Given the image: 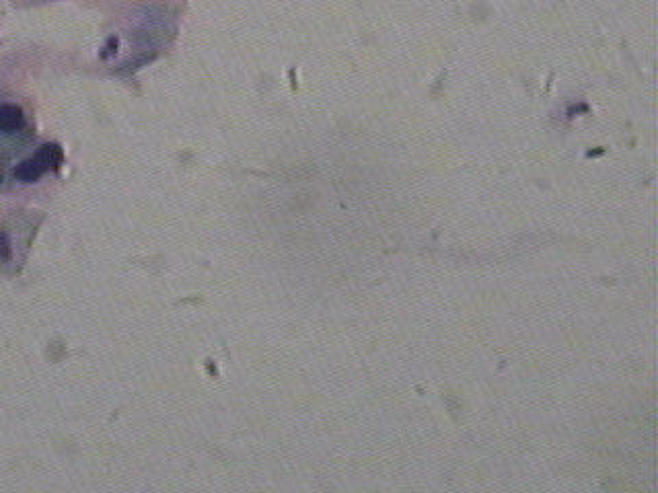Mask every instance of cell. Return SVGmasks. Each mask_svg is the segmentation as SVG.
I'll use <instances>...</instances> for the list:
<instances>
[{
  "instance_id": "cell-4",
  "label": "cell",
  "mask_w": 658,
  "mask_h": 493,
  "mask_svg": "<svg viewBox=\"0 0 658 493\" xmlns=\"http://www.w3.org/2000/svg\"><path fill=\"white\" fill-rule=\"evenodd\" d=\"M11 259V243L4 230H0V261H9Z\"/></svg>"
},
{
  "instance_id": "cell-3",
  "label": "cell",
  "mask_w": 658,
  "mask_h": 493,
  "mask_svg": "<svg viewBox=\"0 0 658 493\" xmlns=\"http://www.w3.org/2000/svg\"><path fill=\"white\" fill-rule=\"evenodd\" d=\"M36 159L43 165V169H56L62 162V150L58 144H43L36 155Z\"/></svg>"
},
{
  "instance_id": "cell-2",
  "label": "cell",
  "mask_w": 658,
  "mask_h": 493,
  "mask_svg": "<svg viewBox=\"0 0 658 493\" xmlns=\"http://www.w3.org/2000/svg\"><path fill=\"white\" fill-rule=\"evenodd\" d=\"M43 171H46V169H43V165H41L39 160L29 159L19 162L17 167H15V177H17L19 181H23V183H36Z\"/></svg>"
},
{
  "instance_id": "cell-1",
  "label": "cell",
  "mask_w": 658,
  "mask_h": 493,
  "mask_svg": "<svg viewBox=\"0 0 658 493\" xmlns=\"http://www.w3.org/2000/svg\"><path fill=\"white\" fill-rule=\"evenodd\" d=\"M23 125V111L17 105H0V132H17Z\"/></svg>"
}]
</instances>
